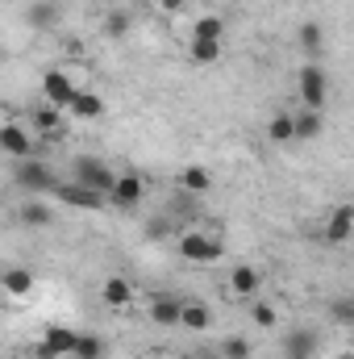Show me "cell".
<instances>
[{
    "label": "cell",
    "instance_id": "cell-1",
    "mask_svg": "<svg viewBox=\"0 0 354 359\" xmlns=\"http://www.w3.org/2000/svg\"><path fill=\"white\" fill-rule=\"evenodd\" d=\"M179 255H183L187 264H213V259L225 255V243H221L217 230H200V226H192V230L179 234Z\"/></svg>",
    "mask_w": 354,
    "mask_h": 359
},
{
    "label": "cell",
    "instance_id": "cell-2",
    "mask_svg": "<svg viewBox=\"0 0 354 359\" xmlns=\"http://www.w3.org/2000/svg\"><path fill=\"white\" fill-rule=\"evenodd\" d=\"M67 180H76V184H84V188H96V192H104V196H113V188H117V172H113L100 155H76Z\"/></svg>",
    "mask_w": 354,
    "mask_h": 359
},
{
    "label": "cell",
    "instance_id": "cell-3",
    "mask_svg": "<svg viewBox=\"0 0 354 359\" xmlns=\"http://www.w3.org/2000/svg\"><path fill=\"white\" fill-rule=\"evenodd\" d=\"M13 184L21 188V192H55L59 188V180H55V172L34 155V159H13Z\"/></svg>",
    "mask_w": 354,
    "mask_h": 359
},
{
    "label": "cell",
    "instance_id": "cell-4",
    "mask_svg": "<svg viewBox=\"0 0 354 359\" xmlns=\"http://www.w3.org/2000/svg\"><path fill=\"white\" fill-rule=\"evenodd\" d=\"M296 80H300V104L321 113V109H325V96H330V76H325V67H321V63H304Z\"/></svg>",
    "mask_w": 354,
    "mask_h": 359
},
{
    "label": "cell",
    "instance_id": "cell-5",
    "mask_svg": "<svg viewBox=\"0 0 354 359\" xmlns=\"http://www.w3.org/2000/svg\"><path fill=\"white\" fill-rule=\"evenodd\" d=\"M0 147H4V155H13V159H34V155L42 151L38 134H29V130L17 126V121H8V126L0 130Z\"/></svg>",
    "mask_w": 354,
    "mask_h": 359
},
{
    "label": "cell",
    "instance_id": "cell-6",
    "mask_svg": "<svg viewBox=\"0 0 354 359\" xmlns=\"http://www.w3.org/2000/svg\"><path fill=\"white\" fill-rule=\"evenodd\" d=\"M42 96H46V104H55V109H71V100L80 96V84L67 76V72H46L42 76Z\"/></svg>",
    "mask_w": 354,
    "mask_h": 359
},
{
    "label": "cell",
    "instance_id": "cell-7",
    "mask_svg": "<svg viewBox=\"0 0 354 359\" xmlns=\"http://www.w3.org/2000/svg\"><path fill=\"white\" fill-rule=\"evenodd\" d=\"M55 196H59L63 205H71V209H88V213L104 209V205H113V201H108L104 192H96V188H84V184H76V180L59 184V188H55Z\"/></svg>",
    "mask_w": 354,
    "mask_h": 359
},
{
    "label": "cell",
    "instance_id": "cell-8",
    "mask_svg": "<svg viewBox=\"0 0 354 359\" xmlns=\"http://www.w3.org/2000/svg\"><path fill=\"white\" fill-rule=\"evenodd\" d=\"M317 330H309V326H296V330H288L283 334V359H313L317 355Z\"/></svg>",
    "mask_w": 354,
    "mask_h": 359
},
{
    "label": "cell",
    "instance_id": "cell-9",
    "mask_svg": "<svg viewBox=\"0 0 354 359\" xmlns=\"http://www.w3.org/2000/svg\"><path fill=\"white\" fill-rule=\"evenodd\" d=\"M142 192H146V184H142V176L138 172H125V176H117V188H113V205L117 209H138L142 205Z\"/></svg>",
    "mask_w": 354,
    "mask_h": 359
},
{
    "label": "cell",
    "instance_id": "cell-10",
    "mask_svg": "<svg viewBox=\"0 0 354 359\" xmlns=\"http://www.w3.org/2000/svg\"><path fill=\"white\" fill-rule=\"evenodd\" d=\"M351 234H354V205H338L325 222V243L342 247V243H351Z\"/></svg>",
    "mask_w": 354,
    "mask_h": 359
},
{
    "label": "cell",
    "instance_id": "cell-11",
    "mask_svg": "<svg viewBox=\"0 0 354 359\" xmlns=\"http://www.w3.org/2000/svg\"><path fill=\"white\" fill-rule=\"evenodd\" d=\"M100 301H104L108 309H125V305H134V284H129L125 276H108V280L100 284Z\"/></svg>",
    "mask_w": 354,
    "mask_h": 359
},
{
    "label": "cell",
    "instance_id": "cell-12",
    "mask_svg": "<svg viewBox=\"0 0 354 359\" xmlns=\"http://www.w3.org/2000/svg\"><path fill=\"white\" fill-rule=\"evenodd\" d=\"M259 288H263V276H259V268L238 264V268L229 271V292H238V297H255Z\"/></svg>",
    "mask_w": 354,
    "mask_h": 359
},
{
    "label": "cell",
    "instance_id": "cell-13",
    "mask_svg": "<svg viewBox=\"0 0 354 359\" xmlns=\"http://www.w3.org/2000/svg\"><path fill=\"white\" fill-rule=\"evenodd\" d=\"M155 326H179L183 322V301H176V297H159L155 305H150V313H146Z\"/></svg>",
    "mask_w": 354,
    "mask_h": 359
},
{
    "label": "cell",
    "instance_id": "cell-14",
    "mask_svg": "<svg viewBox=\"0 0 354 359\" xmlns=\"http://www.w3.org/2000/svg\"><path fill=\"white\" fill-rule=\"evenodd\" d=\"M76 121H96V117H104V100L96 96V92H88V88H80V96L71 100V109H67Z\"/></svg>",
    "mask_w": 354,
    "mask_h": 359
},
{
    "label": "cell",
    "instance_id": "cell-15",
    "mask_svg": "<svg viewBox=\"0 0 354 359\" xmlns=\"http://www.w3.org/2000/svg\"><path fill=\"white\" fill-rule=\"evenodd\" d=\"M25 21H29L34 29H55V25H59V4H55V0H34V4L25 8Z\"/></svg>",
    "mask_w": 354,
    "mask_h": 359
},
{
    "label": "cell",
    "instance_id": "cell-16",
    "mask_svg": "<svg viewBox=\"0 0 354 359\" xmlns=\"http://www.w3.org/2000/svg\"><path fill=\"white\" fill-rule=\"evenodd\" d=\"M321 134H325V117H321L317 109L296 113V142H313V138H321Z\"/></svg>",
    "mask_w": 354,
    "mask_h": 359
},
{
    "label": "cell",
    "instance_id": "cell-17",
    "mask_svg": "<svg viewBox=\"0 0 354 359\" xmlns=\"http://www.w3.org/2000/svg\"><path fill=\"white\" fill-rule=\"evenodd\" d=\"M296 42H300V50H304V55H313V59H317V55L325 50V29H321L317 21H304V25L296 29Z\"/></svg>",
    "mask_w": 354,
    "mask_h": 359
},
{
    "label": "cell",
    "instance_id": "cell-18",
    "mask_svg": "<svg viewBox=\"0 0 354 359\" xmlns=\"http://www.w3.org/2000/svg\"><path fill=\"white\" fill-rule=\"evenodd\" d=\"M267 138H271L275 147L296 142V113H275V117H271V126H267Z\"/></svg>",
    "mask_w": 354,
    "mask_h": 359
},
{
    "label": "cell",
    "instance_id": "cell-19",
    "mask_svg": "<svg viewBox=\"0 0 354 359\" xmlns=\"http://www.w3.org/2000/svg\"><path fill=\"white\" fill-rule=\"evenodd\" d=\"M59 355H76V347H80V330H67V326H46V334H42Z\"/></svg>",
    "mask_w": 354,
    "mask_h": 359
},
{
    "label": "cell",
    "instance_id": "cell-20",
    "mask_svg": "<svg viewBox=\"0 0 354 359\" xmlns=\"http://www.w3.org/2000/svg\"><path fill=\"white\" fill-rule=\"evenodd\" d=\"M0 284H4V292L25 297V292H34V271H29V268H4Z\"/></svg>",
    "mask_w": 354,
    "mask_h": 359
},
{
    "label": "cell",
    "instance_id": "cell-21",
    "mask_svg": "<svg viewBox=\"0 0 354 359\" xmlns=\"http://www.w3.org/2000/svg\"><path fill=\"white\" fill-rule=\"evenodd\" d=\"M179 188H183V192H196V196H204V192L213 188L208 168H183V172H179Z\"/></svg>",
    "mask_w": 354,
    "mask_h": 359
},
{
    "label": "cell",
    "instance_id": "cell-22",
    "mask_svg": "<svg viewBox=\"0 0 354 359\" xmlns=\"http://www.w3.org/2000/svg\"><path fill=\"white\" fill-rule=\"evenodd\" d=\"M208 322H213V313H208V305H200V301H192V305H183V322H179V326H187V330H196V334H204V330H208Z\"/></svg>",
    "mask_w": 354,
    "mask_h": 359
},
{
    "label": "cell",
    "instance_id": "cell-23",
    "mask_svg": "<svg viewBox=\"0 0 354 359\" xmlns=\"http://www.w3.org/2000/svg\"><path fill=\"white\" fill-rule=\"evenodd\" d=\"M129 25H134V13H121V8H108L104 13V34L108 38H125Z\"/></svg>",
    "mask_w": 354,
    "mask_h": 359
},
{
    "label": "cell",
    "instance_id": "cell-24",
    "mask_svg": "<svg viewBox=\"0 0 354 359\" xmlns=\"http://www.w3.org/2000/svg\"><path fill=\"white\" fill-rule=\"evenodd\" d=\"M192 38H208V42H221V38H225V21L208 13V17H200V21H196Z\"/></svg>",
    "mask_w": 354,
    "mask_h": 359
},
{
    "label": "cell",
    "instance_id": "cell-25",
    "mask_svg": "<svg viewBox=\"0 0 354 359\" xmlns=\"http://www.w3.org/2000/svg\"><path fill=\"white\" fill-rule=\"evenodd\" d=\"M221 355L225 359H250L255 355V343H250L246 334H229V339L221 343Z\"/></svg>",
    "mask_w": 354,
    "mask_h": 359
},
{
    "label": "cell",
    "instance_id": "cell-26",
    "mask_svg": "<svg viewBox=\"0 0 354 359\" xmlns=\"http://www.w3.org/2000/svg\"><path fill=\"white\" fill-rule=\"evenodd\" d=\"M21 222H25V226H50L55 213H50L42 201H29V205H21Z\"/></svg>",
    "mask_w": 354,
    "mask_h": 359
},
{
    "label": "cell",
    "instance_id": "cell-27",
    "mask_svg": "<svg viewBox=\"0 0 354 359\" xmlns=\"http://www.w3.org/2000/svg\"><path fill=\"white\" fill-rule=\"evenodd\" d=\"M192 59H196V63H217V59H221V42L192 38Z\"/></svg>",
    "mask_w": 354,
    "mask_h": 359
},
{
    "label": "cell",
    "instance_id": "cell-28",
    "mask_svg": "<svg viewBox=\"0 0 354 359\" xmlns=\"http://www.w3.org/2000/svg\"><path fill=\"white\" fill-rule=\"evenodd\" d=\"M171 230H176V222H171L167 213H155V217L146 222V238H150V243H163Z\"/></svg>",
    "mask_w": 354,
    "mask_h": 359
},
{
    "label": "cell",
    "instance_id": "cell-29",
    "mask_svg": "<svg viewBox=\"0 0 354 359\" xmlns=\"http://www.w3.org/2000/svg\"><path fill=\"white\" fill-rule=\"evenodd\" d=\"M330 318L342 322V326H354V297H334L330 301Z\"/></svg>",
    "mask_w": 354,
    "mask_h": 359
},
{
    "label": "cell",
    "instance_id": "cell-30",
    "mask_svg": "<svg viewBox=\"0 0 354 359\" xmlns=\"http://www.w3.org/2000/svg\"><path fill=\"white\" fill-rule=\"evenodd\" d=\"M76 359H104V343H100V334H80Z\"/></svg>",
    "mask_w": 354,
    "mask_h": 359
},
{
    "label": "cell",
    "instance_id": "cell-31",
    "mask_svg": "<svg viewBox=\"0 0 354 359\" xmlns=\"http://www.w3.org/2000/svg\"><path fill=\"white\" fill-rule=\"evenodd\" d=\"M250 318H255V326H263V330H271L279 313H275V305H263V301H259V305L250 309Z\"/></svg>",
    "mask_w": 354,
    "mask_h": 359
},
{
    "label": "cell",
    "instance_id": "cell-32",
    "mask_svg": "<svg viewBox=\"0 0 354 359\" xmlns=\"http://www.w3.org/2000/svg\"><path fill=\"white\" fill-rule=\"evenodd\" d=\"M183 359H225V355H221V347H192Z\"/></svg>",
    "mask_w": 354,
    "mask_h": 359
},
{
    "label": "cell",
    "instance_id": "cell-33",
    "mask_svg": "<svg viewBox=\"0 0 354 359\" xmlns=\"http://www.w3.org/2000/svg\"><path fill=\"white\" fill-rule=\"evenodd\" d=\"M34 355H38V359H63L59 351H55V347H50V343H46V339H42V343L34 347Z\"/></svg>",
    "mask_w": 354,
    "mask_h": 359
},
{
    "label": "cell",
    "instance_id": "cell-34",
    "mask_svg": "<svg viewBox=\"0 0 354 359\" xmlns=\"http://www.w3.org/2000/svg\"><path fill=\"white\" fill-rule=\"evenodd\" d=\"M183 4H187V0H159V8H163V13H179Z\"/></svg>",
    "mask_w": 354,
    "mask_h": 359
},
{
    "label": "cell",
    "instance_id": "cell-35",
    "mask_svg": "<svg viewBox=\"0 0 354 359\" xmlns=\"http://www.w3.org/2000/svg\"><path fill=\"white\" fill-rule=\"evenodd\" d=\"M134 4H138V8H146V4H159V0H134Z\"/></svg>",
    "mask_w": 354,
    "mask_h": 359
},
{
    "label": "cell",
    "instance_id": "cell-36",
    "mask_svg": "<svg viewBox=\"0 0 354 359\" xmlns=\"http://www.w3.org/2000/svg\"><path fill=\"white\" fill-rule=\"evenodd\" d=\"M338 359H354V355H338Z\"/></svg>",
    "mask_w": 354,
    "mask_h": 359
}]
</instances>
